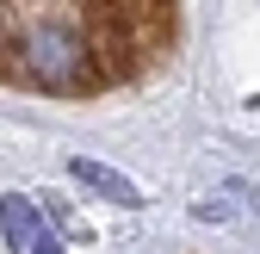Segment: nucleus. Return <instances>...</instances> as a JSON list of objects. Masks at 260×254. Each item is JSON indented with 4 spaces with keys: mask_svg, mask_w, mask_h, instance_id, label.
<instances>
[{
    "mask_svg": "<svg viewBox=\"0 0 260 254\" xmlns=\"http://www.w3.org/2000/svg\"><path fill=\"white\" fill-rule=\"evenodd\" d=\"M75 174H81V180H93V186H100L106 199H118V205H143V199H137V186H130V180H118L112 168H93V162H75Z\"/></svg>",
    "mask_w": 260,
    "mask_h": 254,
    "instance_id": "nucleus-3",
    "label": "nucleus"
},
{
    "mask_svg": "<svg viewBox=\"0 0 260 254\" xmlns=\"http://www.w3.org/2000/svg\"><path fill=\"white\" fill-rule=\"evenodd\" d=\"M174 0H0V87L100 100L161 69Z\"/></svg>",
    "mask_w": 260,
    "mask_h": 254,
    "instance_id": "nucleus-1",
    "label": "nucleus"
},
{
    "mask_svg": "<svg viewBox=\"0 0 260 254\" xmlns=\"http://www.w3.org/2000/svg\"><path fill=\"white\" fill-rule=\"evenodd\" d=\"M25 254H56V242H50V236H38V242L25 248Z\"/></svg>",
    "mask_w": 260,
    "mask_h": 254,
    "instance_id": "nucleus-4",
    "label": "nucleus"
},
{
    "mask_svg": "<svg viewBox=\"0 0 260 254\" xmlns=\"http://www.w3.org/2000/svg\"><path fill=\"white\" fill-rule=\"evenodd\" d=\"M0 230H7V242H13L19 254H25L31 242L44 236V224H38V211H31V199H19V193H13L7 205H0Z\"/></svg>",
    "mask_w": 260,
    "mask_h": 254,
    "instance_id": "nucleus-2",
    "label": "nucleus"
}]
</instances>
